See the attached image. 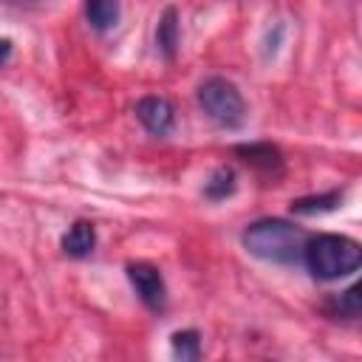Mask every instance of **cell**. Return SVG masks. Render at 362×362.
Segmentation results:
<instances>
[{
	"mask_svg": "<svg viewBox=\"0 0 362 362\" xmlns=\"http://www.w3.org/2000/svg\"><path fill=\"white\" fill-rule=\"evenodd\" d=\"M305 240H308V235L286 218H260V221L249 223L240 235V243L249 255H255L266 263H277V266L300 263Z\"/></svg>",
	"mask_w": 362,
	"mask_h": 362,
	"instance_id": "cell-1",
	"label": "cell"
},
{
	"mask_svg": "<svg viewBox=\"0 0 362 362\" xmlns=\"http://www.w3.org/2000/svg\"><path fill=\"white\" fill-rule=\"evenodd\" d=\"M303 263L308 266L314 280H339L362 266V249L354 238L322 232L305 240Z\"/></svg>",
	"mask_w": 362,
	"mask_h": 362,
	"instance_id": "cell-2",
	"label": "cell"
},
{
	"mask_svg": "<svg viewBox=\"0 0 362 362\" xmlns=\"http://www.w3.org/2000/svg\"><path fill=\"white\" fill-rule=\"evenodd\" d=\"M198 105L215 124H221L226 130H238L246 122V102H243L238 85L229 82L226 76L204 79L198 85Z\"/></svg>",
	"mask_w": 362,
	"mask_h": 362,
	"instance_id": "cell-3",
	"label": "cell"
},
{
	"mask_svg": "<svg viewBox=\"0 0 362 362\" xmlns=\"http://www.w3.org/2000/svg\"><path fill=\"white\" fill-rule=\"evenodd\" d=\"M127 280H130V286L136 288L139 300H141L150 311H161V308H164L167 288H164L161 272H158L153 263H144V260L127 263Z\"/></svg>",
	"mask_w": 362,
	"mask_h": 362,
	"instance_id": "cell-4",
	"label": "cell"
},
{
	"mask_svg": "<svg viewBox=\"0 0 362 362\" xmlns=\"http://www.w3.org/2000/svg\"><path fill=\"white\" fill-rule=\"evenodd\" d=\"M136 116L153 136H167L175 124V107L164 96H141L136 102Z\"/></svg>",
	"mask_w": 362,
	"mask_h": 362,
	"instance_id": "cell-5",
	"label": "cell"
},
{
	"mask_svg": "<svg viewBox=\"0 0 362 362\" xmlns=\"http://www.w3.org/2000/svg\"><path fill=\"white\" fill-rule=\"evenodd\" d=\"M235 156H240L249 167H255L263 175H280L283 173V153L277 144H269V141L235 144Z\"/></svg>",
	"mask_w": 362,
	"mask_h": 362,
	"instance_id": "cell-6",
	"label": "cell"
},
{
	"mask_svg": "<svg viewBox=\"0 0 362 362\" xmlns=\"http://www.w3.org/2000/svg\"><path fill=\"white\" fill-rule=\"evenodd\" d=\"M96 246V229L90 221H74L71 229L62 235V252L68 257H88Z\"/></svg>",
	"mask_w": 362,
	"mask_h": 362,
	"instance_id": "cell-7",
	"label": "cell"
},
{
	"mask_svg": "<svg viewBox=\"0 0 362 362\" xmlns=\"http://www.w3.org/2000/svg\"><path fill=\"white\" fill-rule=\"evenodd\" d=\"M325 314L334 320H359L362 314V286L354 283L339 294H331L325 300Z\"/></svg>",
	"mask_w": 362,
	"mask_h": 362,
	"instance_id": "cell-8",
	"label": "cell"
},
{
	"mask_svg": "<svg viewBox=\"0 0 362 362\" xmlns=\"http://www.w3.org/2000/svg\"><path fill=\"white\" fill-rule=\"evenodd\" d=\"M178 42H181V31H178V11L173 6L164 8V14L158 17V25H156V48L161 51L164 59H175V51H178Z\"/></svg>",
	"mask_w": 362,
	"mask_h": 362,
	"instance_id": "cell-9",
	"label": "cell"
},
{
	"mask_svg": "<svg viewBox=\"0 0 362 362\" xmlns=\"http://www.w3.org/2000/svg\"><path fill=\"white\" fill-rule=\"evenodd\" d=\"M345 189H328L320 195H305V198H294L291 201V212L294 215H322V212H334L337 206H342Z\"/></svg>",
	"mask_w": 362,
	"mask_h": 362,
	"instance_id": "cell-10",
	"label": "cell"
},
{
	"mask_svg": "<svg viewBox=\"0 0 362 362\" xmlns=\"http://www.w3.org/2000/svg\"><path fill=\"white\" fill-rule=\"evenodd\" d=\"M85 17L90 28L110 31L122 17V3L119 0H85Z\"/></svg>",
	"mask_w": 362,
	"mask_h": 362,
	"instance_id": "cell-11",
	"label": "cell"
},
{
	"mask_svg": "<svg viewBox=\"0 0 362 362\" xmlns=\"http://www.w3.org/2000/svg\"><path fill=\"white\" fill-rule=\"evenodd\" d=\"M235 187H238L235 170L232 167H218V170H212V175L204 184V198L206 201H223L235 192Z\"/></svg>",
	"mask_w": 362,
	"mask_h": 362,
	"instance_id": "cell-12",
	"label": "cell"
},
{
	"mask_svg": "<svg viewBox=\"0 0 362 362\" xmlns=\"http://www.w3.org/2000/svg\"><path fill=\"white\" fill-rule=\"evenodd\" d=\"M170 345H173V356L181 362H198L201 359V334L195 328L175 331L170 337Z\"/></svg>",
	"mask_w": 362,
	"mask_h": 362,
	"instance_id": "cell-13",
	"label": "cell"
},
{
	"mask_svg": "<svg viewBox=\"0 0 362 362\" xmlns=\"http://www.w3.org/2000/svg\"><path fill=\"white\" fill-rule=\"evenodd\" d=\"M11 57V40L8 37H0V65Z\"/></svg>",
	"mask_w": 362,
	"mask_h": 362,
	"instance_id": "cell-14",
	"label": "cell"
}]
</instances>
